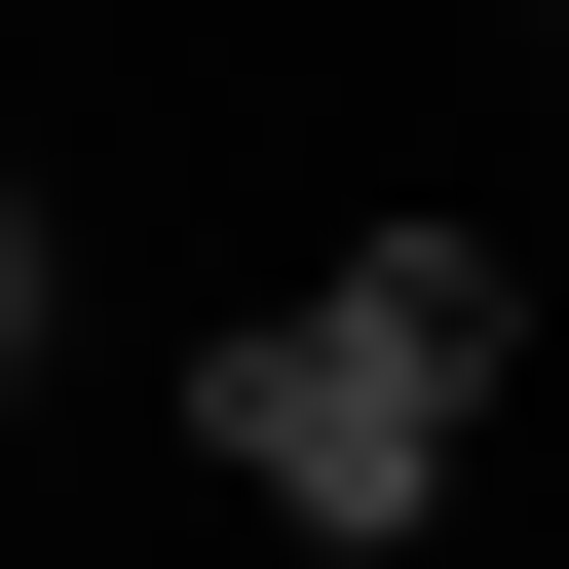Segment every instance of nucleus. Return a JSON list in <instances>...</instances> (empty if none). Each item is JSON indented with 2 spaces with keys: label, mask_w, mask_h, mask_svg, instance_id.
Here are the masks:
<instances>
[{
  "label": "nucleus",
  "mask_w": 569,
  "mask_h": 569,
  "mask_svg": "<svg viewBox=\"0 0 569 569\" xmlns=\"http://www.w3.org/2000/svg\"><path fill=\"white\" fill-rule=\"evenodd\" d=\"M531 418V266L493 228H342L305 305H228L190 342V456L305 531V569H380V531H456V456Z\"/></svg>",
  "instance_id": "nucleus-1"
},
{
  "label": "nucleus",
  "mask_w": 569,
  "mask_h": 569,
  "mask_svg": "<svg viewBox=\"0 0 569 569\" xmlns=\"http://www.w3.org/2000/svg\"><path fill=\"white\" fill-rule=\"evenodd\" d=\"M531 77H569V0H531Z\"/></svg>",
  "instance_id": "nucleus-3"
},
{
  "label": "nucleus",
  "mask_w": 569,
  "mask_h": 569,
  "mask_svg": "<svg viewBox=\"0 0 569 569\" xmlns=\"http://www.w3.org/2000/svg\"><path fill=\"white\" fill-rule=\"evenodd\" d=\"M39 342H77V266H39V152H0V418H39Z\"/></svg>",
  "instance_id": "nucleus-2"
}]
</instances>
